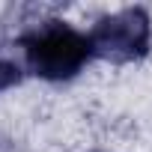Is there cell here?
<instances>
[{"label": "cell", "instance_id": "1", "mask_svg": "<svg viewBox=\"0 0 152 152\" xmlns=\"http://www.w3.org/2000/svg\"><path fill=\"white\" fill-rule=\"evenodd\" d=\"M18 45L24 51L27 69L45 81H69L96 57L90 33H81L57 18L21 33Z\"/></svg>", "mask_w": 152, "mask_h": 152}, {"label": "cell", "instance_id": "2", "mask_svg": "<svg viewBox=\"0 0 152 152\" xmlns=\"http://www.w3.org/2000/svg\"><path fill=\"white\" fill-rule=\"evenodd\" d=\"M149 39H152L149 15L140 6L113 12L90 30V42H93L96 57H104L113 63H128V60L143 57L149 51Z\"/></svg>", "mask_w": 152, "mask_h": 152}, {"label": "cell", "instance_id": "3", "mask_svg": "<svg viewBox=\"0 0 152 152\" xmlns=\"http://www.w3.org/2000/svg\"><path fill=\"white\" fill-rule=\"evenodd\" d=\"M18 78H21V75H18V66H12L9 60H0V90L12 87Z\"/></svg>", "mask_w": 152, "mask_h": 152}]
</instances>
